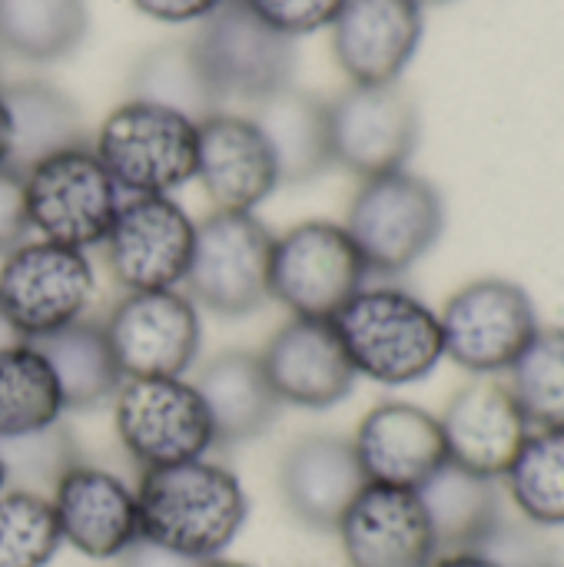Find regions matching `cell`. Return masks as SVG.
Segmentation results:
<instances>
[{
	"label": "cell",
	"mask_w": 564,
	"mask_h": 567,
	"mask_svg": "<svg viewBox=\"0 0 564 567\" xmlns=\"http://www.w3.org/2000/svg\"><path fill=\"white\" fill-rule=\"evenodd\" d=\"M199 567H249V565H243V561H226V558H213V561H203Z\"/></svg>",
	"instance_id": "obj_41"
},
{
	"label": "cell",
	"mask_w": 564,
	"mask_h": 567,
	"mask_svg": "<svg viewBox=\"0 0 564 567\" xmlns=\"http://www.w3.org/2000/svg\"><path fill=\"white\" fill-rule=\"evenodd\" d=\"M96 292V276L80 249L23 239L0 259V322L20 342H40L80 319Z\"/></svg>",
	"instance_id": "obj_5"
},
{
	"label": "cell",
	"mask_w": 564,
	"mask_h": 567,
	"mask_svg": "<svg viewBox=\"0 0 564 567\" xmlns=\"http://www.w3.org/2000/svg\"><path fill=\"white\" fill-rule=\"evenodd\" d=\"M80 449L73 432L63 422L13 435L0 442V465H3V488H20L33 495H47L57 482L76 465Z\"/></svg>",
	"instance_id": "obj_33"
},
{
	"label": "cell",
	"mask_w": 564,
	"mask_h": 567,
	"mask_svg": "<svg viewBox=\"0 0 564 567\" xmlns=\"http://www.w3.org/2000/svg\"><path fill=\"white\" fill-rule=\"evenodd\" d=\"M123 379L186 375L203 346L196 302L183 289L123 292L103 319Z\"/></svg>",
	"instance_id": "obj_12"
},
{
	"label": "cell",
	"mask_w": 564,
	"mask_h": 567,
	"mask_svg": "<svg viewBox=\"0 0 564 567\" xmlns=\"http://www.w3.org/2000/svg\"><path fill=\"white\" fill-rule=\"evenodd\" d=\"M366 485L352 439L342 435H306L279 462L283 502L312 532H336Z\"/></svg>",
	"instance_id": "obj_22"
},
{
	"label": "cell",
	"mask_w": 564,
	"mask_h": 567,
	"mask_svg": "<svg viewBox=\"0 0 564 567\" xmlns=\"http://www.w3.org/2000/svg\"><path fill=\"white\" fill-rule=\"evenodd\" d=\"M60 385L33 342L0 346V442L53 425L63 415Z\"/></svg>",
	"instance_id": "obj_31"
},
{
	"label": "cell",
	"mask_w": 564,
	"mask_h": 567,
	"mask_svg": "<svg viewBox=\"0 0 564 567\" xmlns=\"http://www.w3.org/2000/svg\"><path fill=\"white\" fill-rule=\"evenodd\" d=\"M50 505L63 545L83 558H123L140 542L136 488L106 468L76 462L50 492Z\"/></svg>",
	"instance_id": "obj_16"
},
{
	"label": "cell",
	"mask_w": 564,
	"mask_h": 567,
	"mask_svg": "<svg viewBox=\"0 0 564 567\" xmlns=\"http://www.w3.org/2000/svg\"><path fill=\"white\" fill-rule=\"evenodd\" d=\"M193 385L213 422L216 445H243L266 435L283 409L266 379L259 352L223 349L203 362Z\"/></svg>",
	"instance_id": "obj_23"
},
{
	"label": "cell",
	"mask_w": 564,
	"mask_h": 567,
	"mask_svg": "<svg viewBox=\"0 0 564 567\" xmlns=\"http://www.w3.org/2000/svg\"><path fill=\"white\" fill-rule=\"evenodd\" d=\"M110 402L116 439L143 472L186 465L216 449L206 405L186 375L123 379Z\"/></svg>",
	"instance_id": "obj_7"
},
{
	"label": "cell",
	"mask_w": 564,
	"mask_h": 567,
	"mask_svg": "<svg viewBox=\"0 0 564 567\" xmlns=\"http://www.w3.org/2000/svg\"><path fill=\"white\" fill-rule=\"evenodd\" d=\"M369 279L342 223L306 219L273 239L269 299L299 319H332Z\"/></svg>",
	"instance_id": "obj_9"
},
{
	"label": "cell",
	"mask_w": 564,
	"mask_h": 567,
	"mask_svg": "<svg viewBox=\"0 0 564 567\" xmlns=\"http://www.w3.org/2000/svg\"><path fill=\"white\" fill-rule=\"evenodd\" d=\"M33 346L43 352V359L60 385L63 409L90 412V409L106 405L116 395L123 372L116 365V355L110 349L103 322L80 319Z\"/></svg>",
	"instance_id": "obj_27"
},
{
	"label": "cell",
	"mask_w": 564,
	"mask_h": 567,
	"mask_svg": "<svg viewBox=\"0 0 564 567\" xmlns=\"http://www.w3.org/2000/svg\"><path fill=\"white\" fill-rule=\"evenodd\" d=\"M266 27L276 33L299 40L322 27H332L346 0H243Z\"/></svg>",
	"instance_id": "obj_35"
},
{
	"label": "cell",
	"mask_w": 564,
	"mask_h": 567,
	"mask_svg": "<svg viewBox=\"0 0 564 567\" xmlns=\"http://www.w3.org/2000/svg\"><path fill=\"white\" fill-rule=\"evenodd\" d=\"M439 422L449 462L495 482L505 478L509 465L515 462L522 442L532 432L515 395L495 375H479L462 385L449 399Z\"/></svg>",
	"instance_id": "obj_18"
},
{
	"label": "cell",
	"mask_w": 564,
	"mask_h": 567,
	"mask_svg": "<svg viewBox=\"0 0 564 567\" xmlns=\"http://www.w3.org/2000/svg\"><path fill=\"white\" fill-rule=\"evenodd\" d=\"M352 449L369 485L406 492H419L449 462L439 415L412 402H379L369 409L352 435Z\"/></svg>",
	"instance_id": "obj_21"
},
{
	"label": "cell",
	"mask_w": 564,
	"mask_h": 567,
	"mask_svg": "<svg viewBox=\"0 0 564 567\" xmlns=\"http://www.w3.org/2000/svg\"><path fill=\"white\" fill-rule=\"evenodd\" d=\"M259 362L276 399L309 412L346 402L359 379L332 319L289 316L259 349Z\"/></svg>",
	"instance_id": "obj_15"
},
{
	"label": "cell",
	"mask_w": 564,
	"mask_h": 567,
	"mask_svg": "<svg viewBox=\"0 0 564 567\" xmlns=\"http://www.w3.org/2000/svg\"><path fill=\"white\" fill-rule=\"evenodd\" d=\"M93 153L126 196H170L196 179V123L140 100L120 103L96 130Z\"/></svg>",
	"instance_id": "obj_6"
},
{
	"label": "cell",
	"mask_w": 564,
	"mask_h": 567,
	"mask_svg": "<svg viewBox=\"0 0 564 567\" xmlns=\"http://www.w3.org/2000/svg\"><path fill=\"white\" fill-rule=\"evenodd\" d=\"M332 326L356 375L379 385L422 382L445 359L439 312L399 286H362Z\"/></svg>",
	"instance_id": "obj_2"
},
{
	"label": "cell",
	"mask_w": 564,
	"mask_h": 567,
	"mask_svg": "<svg viewBox=\"0 0 564 567\" xmlns=\"http://www.w3.org/2000/svg\"><path fill=\"white\" fill-rule=\"evenodd\" d=\"M130 100L173 110L193 123L223 110L189 40H170L146 50L130 73Z\"/></svg>",
	"instance_id": "obj_28"
},
{
	"label": "cell",
	"mask_w": 564,
	"mask_h": 567,
	"mask_svg": "<svg viewBox=\"0 0 564 567\" xmlns=\"http://www.w3.org/2000/svg\"><path fill=\"white\" fill-rule=\"evenodd\" d=\"M196 223L173 196H126L103 239L106 266L126 292L183 289Z\"/></svg>",
	"instance_id": "obj_13"
},
{
	"label": "cell",
	"mask_w": 564,
	"mask_h": 567,
	"mask_svg": "<svg viewBox=\"0 0 564 567\" xmlns=\"http://www.w3.org/2000/svg\"><path fill=\"white\" fill-rule=\"evenodd\" d=\"M0 492H3V465H0Z\"/></svg>",
	"instance_id": "obj_44"
},
{
	"label": "cell",
	"mask_w": 564,
	"mask_h": 567,
	"mask_svg": "<svg viewBox=\"0 0 564 567\" xmlns=\"http://www.w3.org/2000/svg\"><path fill=\"white\" fill-rule=\"evenodd\" d=\"M502 488L529 525L564 528V429H532Z\"/></svg>",
	"instance_id": "obj_30"
},
{
	"label": "cell",
	"mask_w": 564,
	"mask_h": 567,
	"mask_svg": "<svg viewBox=\"0 0 564 567\" xmlns=\"http://www.w3.org/2000/svg\"><path fill=\"white\" fill-rule=\"evenodd\" d=\"M342 226L369 276H402L439 246L445 199L425 176L409 169L372 176L356 189Z\"/></svg>",
	"instance_id": "obj_3"
},
{
	"label": "cell",
	"mask_w": 564,
	"mask_h": 567,
	"mask_svg": "<svg viewBox=\"0 0 564 567\" xmlns=\"http://www.w3.org/2000/svg\"><path fill=\"white\" fill-rule=\"evenodd\" d=\"M273 233L256 213L213 209L196 223L193 259L186 272V296L196 309L223 319H239L269 302Z\"/></svg>",
	"instance_id": "obj_8"
},
{
	"label": "cell",
	"mask_w": 564,
	"mask_h": 567,
	"mask_svg": "<svg viewBox=\"0 0 564 567\" xmlns=\"http://www.w3.org/2000/svg\"><path fill=\"white\" fill-rule=\"evenodd\" d=\"M249 120L266 136L279 186H302L319 179L336 166L332 159V130H329V103L309 90L283 86L273 96L253 103Z\"/></svg>",
	"instance_id": "obj_24"
},
{
	"label": "cell",
	"mask_w": 564,
	"mask_h": 567,
	"mask_svg": "<svg viewBox=\"0 0 564 567\" xmlns=\"http://www.w3.org/2000/svg\"><path fill=\"white\" fill-rule=\"evenodd\" d=\"M332 159L359 179L406 169L419 146V106L402 83L349 86L329 100Z\"/></svg>",
	"instance_id": "obj_14"
},
{
	"label": "cell",
	"mask_w": 564,
	"mask_h": 567,
	"mask_svg": "<svg viewBox=\"0 0 564 567\" xmlns=\"http://www.w3.org/2000/svg\"><path fill=\"white\" fill-rule=\"evenodd\" d=\"M30 233L27 203H23V176L13 169H0V256L20 246Z\"/></svg>",
	"instance_id": "obj_36"
},
{
	"label": "cell",
	"mask_w": 564,
	"mask_h": 567,
	"mask_svg": "<svg viewBox=\"0 0 564 567\" xmlns=\"http://www.w3.org/2000/svg\"><path fill=\"white\" fill-rule=\"evenodd\" d=\"M419 498L429 515L439 555L485 551L509 522L502 482L472 475L452 462H445L419 488Z\"/></svg>",
	"instance_id": "obj_25"
},
{
	"label": "cell",
	"mask_w": 564,
	"mask_h": 567,
	"mask_svg": "<svg viewBox=\"0 0 564 567\" xmlns=\"http://www.w3.org/2000/svg\"><path fill=\"white\" fill-rule=\"evenodd\" d=\"M509 392L532 429H564V329H539L509 369Z\"/></svg>",
	"instance_id": "obj_32"
},
{
	"label": "cell",
	"mask_w": 564,
	"mask_h": 567,
	"mask_svg": "<svg viewBox=\"0 0 564 567\" xmlns=\"http://www.w3.org/2000/svg\"><path fill=\"white\" fill-rule=\"evenodd\" d=\"M0 96L10 113V163L7 169L27 173L33 163L90 143L86 123L73 96H66L60 86L47 80H20L3 83Z\"/></svg>",
	"instance_id": "obj_26"
},
{
	"label": "cell",
	"mask_w": 564,
	"mask_h": 567,
	"mask_svg": "<svg viewBox=\"0 0 564 567\" xmlns=\"http://www.w3.org/2000/svg\"><path fill=\"white\" fill-rule=\"evenodd\" d=\"M193 53L216 96L259 103L293 83L299 50L296 40L266 27L243 0H226L189 37Z\"/></svg>",
	"instance_id": "obj_10"
},
{
	"label": "cell",
	"mask_w": 564,
	"mask_h": 567,
	"mask_svg": "<svg viewBox=\"0 0 564 567\" xmlns=\"http://www.w3.org/2000/svg\"><path fill=\"white\" fill-rule=\"evenodd\" d=\"M23 203L27 223L40 239L86 252L103 246L123 193L93 153V143H80L23 173Z\"/></svg>",
	"instance_id": "obj_4"
},
{
	"label": "cell",
	"mask_w": 564,
	"mask_h": 567,
	"mask_svg": "<svg viewBox=\"0 0 564 567\" xmlns=\"http://www.w3.org/2000/svg\"><path fill=\"white\" fill-rule=\"evenodd\" d=\"M429 567H505L495 558L482 555V551H449V555H435V561Z\"/></svg>",
	"instance_id": "obj_39"
},
{
	"label": "cell",
	"mask_w": 564,
	"mask_h": 567,
	"mask_svg": "<svg viewBox=\"0 0 564 567\" xmlns=\"http://www.w3.org/2000/svg\"><path fill=\"white\" fill-rule=\"evenodd\" d=\"M203 561H193V558H183L176 551H166L146 538H140L123 558H120V567H199Z\"/></svg>",
	"instance_id": "obj_38"
},
{
	"label": "cell",
	"mask_w": 564,
	"mask_h": 567,
	"mask_svg": "<svg viewBox=\"0 0 564 567\" xmlns=\"http://www.w3.org/2000/svg\"><path fill=\"white\" fill-rule=\"evenodd\" d=\"M143 17L160 23H199L213 10H219L226 0H130Z\"/></svg>",
	"instance_id": "obj_37"
},
{
	"label": "cell",
	"mask_w": 564,
	"mask_h": 567,
	"mask_svg": "<svg viewBox=\"0 0 564 567\" xmlns=\"http://www.w3.org/2000/svg\"><path fill=\"white\" fill-rule=\"evenodd\" d=\"M425 33L416 0H346L332 20V53L356 86L399 83Z\"/></svg>",
	"instance_id": "obj_19"
},
{
	"label": "cell",
	"mask_w": 564,
	"mask_h": 567,
	"mask_svg": "<svg viewBox=\"0 0 564 567\" xmlns=\"http://www.w3.org/2000/svg\"><path fill=\"white\" fill-rule=\"evenodd\" d=\"M349 567H429L435 535L419 492L366 485L336 525Z\"/></svg>",
	"instance_id": "obj_17"
},
{
	"label": "cell",
	"mask_w": 564,
	"mask_h": 567,
	"mask_svg": "<svg viewBox=\"0 0 564 567\" xmlns=\"http://www.w3.org/2000/svg\"><path fill=\"white\" fill-rule=\"evenodd\" d=\"M90 30L86 0H0V50L30 63L70 56Z\"/></svg>",
	"instance_id": "obj_29"
},
{
	"label": "cell",
	"mask_w": 564,
	"mask_h": 567,
	"mask_svg": "<svg viewBox=\"0 0 564 567\" xmlns=\"http://www.w3.org/2000/svg\"><path fill=\"white\" fill-rule=\"evenodd\" d=\"M439 322L445 359L475 379L509 372L542 329L532 296L519 282L499 276L455 289L439 312Z\"/></svg>",
	"instance_id": "obj_11"
},
{
	"label": "cell",
	"mask_w": 564,
	"mask_h": 567,
	"mask_svg": "<svg viewBox=\"0 0 564 567\" xmlns=\"http://www.w3.org/2000/svg\"><path fill=\"white\" fill-rule=\"evenodd\" d=\"M136 508L140 538L193 561L223 558L249 518L243 482L209 458L143 472Z\"/></svg>",
	"instance_id": "obj_1"
},
{
	"label": "cell",
	"mask_w": 564,
	"mask_h": 567,
	"mask_svg": "<svg viewBox=\"0 0 564 567\" xmlns=\"http://www.w3.org/2000/svg\"><path fill=\"white\" fill-rule=\"evenodd\" d=\"M196 179L216 209L253 213L279 189L273 150L249 113H213L196 123Z\"/></svg>",
	"instance_id": "obj_20"
},
{
	"label": "cell",
	"mask_w": 564,
	"mask_h": 567,
	"mask_svg": "<svg viewBox=\"0 0 564 567\" xmlns=\"http://www.w3.org/2000/svg\"><path fill=\"white\" fill-rule=\"evenodd\" d=\"M63 548L47 495L0 492V567H47Z\"/></svg>",
	"instance_id": "obj_34"
},
{
	"label": "cell",
	"mask_w": 564,
	"mask_h": 567,
	"mask_svg": "<svg viewBox=\"0 0 564 567\" xmlns=\"http://www.w3.org/2000/svg\"><path fill=\"white\" fill-rule=\"evenodd\" d=\"M10 163V113H7V103L0 96V169Z\"/></svg>",
	"instance_id": "obj_40"
},
{
	"label": "cell",
	"mask_w": 564,
	"mask_h": 567,
	"mask_svg": "<svg viewBox=\"0 0 564 567\" xmlns=\"http://www.w3.org/2000/svg\"><path fill=\"white\" fill-rule=\"evenodd\" d=\"M0 86H3V50H0Z\"/></svg>",
	"instance_id": "obj_43"
},
{
	"label": "cell",
	"mask_w": 564,
	"mask_h": 567,
	"mask_svg": "<svg viewBox=\"0 0 564 567\" xmlns=\"http://www.w3.org/2000/svg\"><path fill=\"white\" fill-rule=\"evenodd\" d=\"M419 7H435V3H452V0H416Z\"/></svg>",
	"instance_id": "obj_42"
}]
</instances>
